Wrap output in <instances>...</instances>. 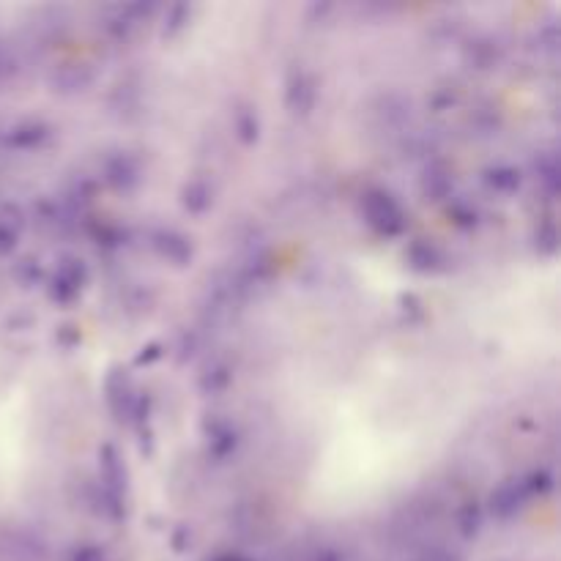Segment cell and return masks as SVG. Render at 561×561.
<instances>
[]
</instances>
